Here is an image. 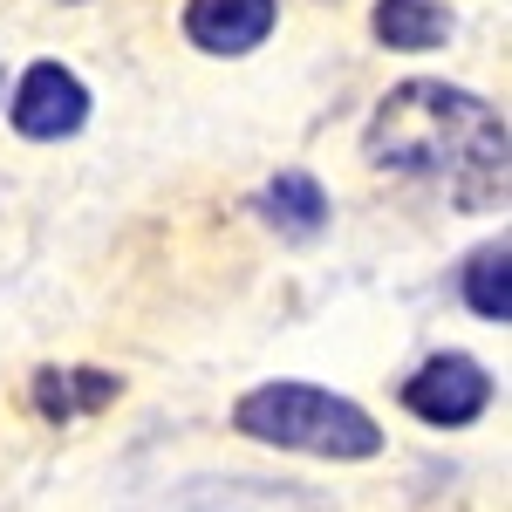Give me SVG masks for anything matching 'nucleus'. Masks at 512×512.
<instances>
[{
	"instance_id": "20e7f679",
	"label": "nucleus",
	"mask_w": 512,
	"mask_h": 512,
	"mask_svg": "<svg viewBox=\"0 0 512 512\" xmlns=\"http://www.w3.org/2000/svg\"><path fill=\"white\" fill-rule=\"evenodd\" d=\"M403 403L437 424V431H458V424H472L478 410L492 403V376L478 369L472 355H431L410 383H403Z\"/></svg>"
},
{
	"instance_id": "39448f33",
	"label": "nucleus",
	"mask_w": 512,
	"mask_h": 512,
	"mask_svg": "<svg viewBox=\"0 0 512 512\" xmlns=\"http://www.w3.org/2000/svg\"><path fill=\"white\" fill-rule=\"evenodd\" d=\"M185 35L205 55H246V48H260L274 35V0H192Z\"/></svg>"
},
{
	"instance_id": "7ed1b4c3",
	"label": "nucleus",
	"mask_w": 512,
	"mask_h": 512,
	"mask_svg": "<svg viewBox=\"0 0 512 512\" xmlns=\"http://www.w3.org/2000/svg\"><path fill=\"white\" fill-rule=\"evenodd\" d=\"M7 117H14V130H21V137H35V144L76 137L82 123H89V89H82L76 69H62V62H35L28 76L14 82Z\"/></svg>"
},
{
	"instance_id": "6e6552de",
	"label": "nucleus",
	"mask_w": 512,
	"mask_h": 512,
	"mask_svg": "<svg viewBox=\"0 0 512 512\" xmlns=\"http://www.w3.org/2000/svg\"><path fill=\"white\" fill-rule=\"evenodd\" d=\"M369 28L383 48H444L451 41V7L444 0H376V14H369Z\"/></svg>"
},
{
	"instance_id": "1a4fd4ad",
	"label": "nucleus",
	"mask_w": 512,
	"mask_h": 512,
	"mask_svg": "<svg viewBox=\"0 0 512 512\" xmlns=\"http://www.w3.org/2000/svg\"><path fill=\"white\" fill-rule=\"evenodd\" d=\"M465 301H472L478 321H512V253L506 239L499 246H478L465 260Z\"/></svg>"
},
{
	"instance_id": "9d476101",
	"label": "nucleus",
	"mask_w": 512,
	"mask_h": 512,
	"mask_svg": "<svg viewBox=\"0 0 512 512\" xmlns=\"http://www.w3.org/2000/svg\"><path fill=\"white\" fill-rule=\"evenodd\" d=\"M0 96H7V76H0Z\"/></svg>"
},
{
	"instance_id": "f03ea898",
	"label": "nucleus",
	"mask_w": 512,
	"mask_h": 512,
	"mask_svg": "<svg viewBox=\"0 0 512 512\" xmlns=\"http://www.w3.org/2000/svg\"><path fill=\"white\" fill-rule=\"evenodd\" d=\"M233 431L280 444V451H308V458H376L383 431L369 424V410H355L349 396L315 390V383H260L239 396Z\"/></svg>"
},
{
	"instance_id": "423d86ee",
	"label": "nucleus",
	"mask_w": 512,
	"mask_h": 512,
	"mask_svg": "<svg viewBox=\"0 0 512 512\" xmlns=\"http://www.w3.org/2000/svg\"><path fill=\"white\" fill-rule=\"evenodd\" d=\"M35 410L48 424H76L89 410H103V403H117L123 396V376L110 369H35Z\"/></svg>"
},
{
	"instance_id": "0eeeda50",
	"label": "nucleus",
	"mask_w": 512,
	"mask_h": 512,
	"mask_svg": "<svg viewBox=\"0 0 512 512\" xmlns=\"http://www.w3.org/2000/svg\"><path fill=\"white\" fill-rule=\"evenodd\" d=\"M260 219H267L280 239H315L321 226H328V192H321L308 171H280L274 185L260 192Z\"/></svg>"
},
{
	"instance_id": "f257e3e1",
	"label": "nucleus",
	"mask_w": 512,
	"mask_h": 512,
	"mask_svg": "<svg viewBox=\"0 0 512 512\" xmlns=\"http://www.w3.org/2000/svg\"><path fill=\"white\" fill-rule=\"evenodd\" d=\"M369 164L444 185L465 212L506 205V117L451 82H396L369 117Z\"/></svg>"
}]
</instances>
